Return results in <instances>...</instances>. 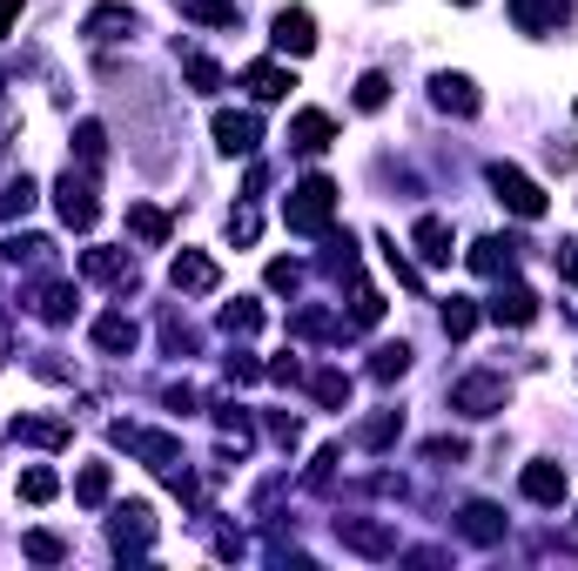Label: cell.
I'll return each mask as SVG.
<instances>
[{"label":"cell","instance_id":"d4e9b609","mask_svg":"<svg viewBox=\"0 0 578 571\" xmlns=\"http://www.w3.org/2000/svg\"><path fill=\"white\" fill-rule=\"evenodd\" d=\"M34 316H41V323H67V316H74V283L34 289Z\"/></svg>","mask_w":578,"mask_h":571},{"label":"cell","instance_id":"ba28073f","mask_svg":"<svg viewBox=\"0 0 578 571\" xmlns=\"http://www.w3.org/2000/svg\"><path fill=\"white\" fill-rule=\"evenodd\" d=\"M82 276H95L108 289H135V256L128 249H88L82 256Z\"/></svg>","mask_w":578,"mask_h":571},{"label":"cell","instance_id":"9a60e30c","mask_svg":"<svg viewBox=\"0 0 578 571\" xmlns=\"http://www.w3.org/2000/svg\"><path fill=\"white\" fill-rule=\"evenodd\" d=\"M8 437L14 444H48V450H61L67 444V424H61V417H14Z\"/></svg>","mask_w":578,"mask_h":571},{"label":"cell","instance_id":"4316f807","mask_svg":"<svg viewBox=\"0 0 578 571\" xmlns=\"http://www.w3.org/2000/svg\"><path fill=\"white\" fill-rule=\"evenodd\" d=\"M34 202H41V188H34L27 175H21V182H8V188H0V222H14V215H27Z\"/></svg>","mask_w":578,"mask_h":571},{"label":"cell","instance_id":"6da1fadb","mask_svg":"<svg viewBox=\"0 0 578 571\" xmlns=\"http://www.w3.org/2000/svg\"><path fill=\"white\" fill-rule=\"evenodd\" d=\"M283 222L296 228V236H330V222H336V182L330 175H310L283 202Z\"/></svg>","mask_w":578,"mask_h":571},{"label":"cell","instance_id":"8fae6325","mask_svg":"<svg viewBox=\"0 0 578 571\" xmlns=\"http://www.w3.org/2000/svg\"><path fill=\"white\" fill-rule=\"evenodd\" d=\"M512 21L525 34H552V27L571 21V0H512Z\"/></svg>","mask_w":578,"mask_h":571},{"label":"cell","instance_id":"5b68a950","mask_svg":"<svg viewBox=\"0 0 578 571\" xmlns=\"http://www.w3.org/2000/svg\"><path fill=\"white\" fill-rule=\"evenodd\" d=\"M336 538L357 558H397V531L377 524V518H336Z\"/></svg>","mask_w":578,"mask_h":571},{"label":"cell","instance_id":"7a4b0ae2","mask_svg":"<svg viewBox=\"0 0 578 571\" xmlns=\"http://www.w3.org/2000/svg\"><path fill=\"white\" fill-rule=\"evenodd\" d=\"M491 188H497V202H505L512 215H525V222H538V215H545V188H538L525 169H512V162H491Z\"/></svg>","mask_w":578,"mask_h":571},{"label":"cell","instance_id":"f546056e","mask_svg":"<svg viewBox=\"0 0 578 571\" xmlns=\"http://www.w3.org/2000/svg\"><path fill=\"white\" fill-rule=\"evenodd\" d=\"M54 491H61V477H54L48 464H34V471H21V498H27V505H48Z\"/></svg>","mask_w":578,"mask_h":571},{"label":"cell","instance_id":"484cf974","mask_svg":"<svg viewBox=\"0 0 578 571\" xmlns=\"http://www.w3.org/2000/svg\"><path fill=\"white\" fill-rule=\"evenodd\" d=\"M135 336H142V330H135L128 316H101V323H95V343H101L108 357H128V350H135Z\"/></svg>","mask_w":578,"mask_h":571},{"label":"cell","instance_id":"cb8c5ba5","mask_svg":"<svg viewBox=\"0 0 578 571\" xmlns=\"http://www.w3.org/2000/svg\"><path fill=\"white\" fill-rule=\"evenodd\" d=\"M128 236L148 243V249H162V243H169V215L148 209V202H135V209H128Z\"/></svg>","mask_w":578,"mask_h":571},{"label":"cell","instance_id":"60d3db41","mask_svg":"<svg viewBox=\"0 0 578 571\" xmlns=\"http://www.w3.org/2000/svg\"><path fill=\"white\" fill-rule=\"evenodd\" d=\"M256 376H262V363H256V357H243V350L229 357V384H256Z\"/></svg>","mask_w":578,"mask_h":571},{"label":"cell","instance_id":"f35d334b","mask_svg":"<svg viewBox=\"0 0 578 571\" xmlns=\"http://www.w3.org/2000/svg\"><path fill=\"white\" fill-rule=\"evenodd\" d=\"M383 262H391V276H397L404 289H423V276H417V270H410V262L397 256V243H383Z\"/></svg>","mask_w":578,"mask_h":571},{"label":"cell","instance_id":"7402d4cb","mask_svg":"<svg viewBox=\"0 0 578 571\" xmlns=\"http://www.w3.org/2000/svg\"><path fill=\"white\" fill-rule=\"evenodd\" d=\"M82 34H88V41H122V34H135V14L128 8H95L82 21Z\"/></svg>","mask_w":578,"mask_h":571},{"label":"cell","instance_id":"44dd1931","mask_svg":"<svg viewBox=\"0 0 578 571\" xmlns=\"http://www.w3.org/2000/svg\"><path fill=\"white\" fill-rule=\"evenodd\" d=\"M175 14L182 21H202V27H236V0H175Z\"/></svg>","mask_w":578,"mask_h":571},{"label":"cell","instance_id":"d6986e66","mask_svg":"<svg viewBox=\"0 0 578 571\" xmlns=\"http://www.w3.org/2000/svg\"><path fill=\"white\" fill-rule=\"evenodd\" d=\"M525 498L531 505H558L565 498V464H525Z\"/></svg>","mask_w":578,"mask_h":571},{"label":"cell","instance_id":"74e56055","mask_svg":"<svg viewBox=\"0 0 578 571\" xmlns=\"http://www.w3.org/2000/svg\"><path fill=\"white\" fill-rule=\"evenodd\" d=\"M188 82H196L202 95H216V88H222V67H216L209 54H188Z\"/></svg>","mask_w":578,"mask_h":571},{"label":"cell","instance_id":"ac0fdd59","mask_svg":"<svg viewBox=\"0 0 578 571\" xmlns=\"http://www.w3.org/2000/svg\"><path fill=\"white\" fill-rule=\"evenodd\" d=\"M148 531H156V511H148V505H122V511H114V545H122V551H128V545L142 551Z\"/></svg>","mask_w":578,"mask_h":571},{"label":"cell","instance_id":"603a6c76","mask_svg":"<svg viewBox=\"0 0 578 571\" xmlns=\"http://www.w3.org/2000/svg\"><path fill=\"white\" fill-rule=\"evenodd\" d=\"M457 531H465L471 545H497L505 538V518H497V505H465V524Z\"/></svg>","mask_w":578,"mask_h":571},{"label":"cell","instance_id":"f6af8a7d","mask_svg":"<svg viewBox=\"0 0 578 571\" xmlns=\"http://www.w3.org/2000/svg\"><path fill=\"white\" fill-rule=\"evenodd\" d=\"M21 8H27V0H0V41H8V27L21 21Z\"/></svg>","mask_w":578,"mask_h":571},{"label":"cell","instance_id":"7c38bea8","mask_svg":"<svg viewBox=\"0 0 578 571\" xmlns=\"http://www.w3.org/2000/svg\"><path fill=\"white\" fill-rule=\"evenodd\" d=\"M290 141L303 148V156H323V148L336 141V122H330V114H323V108H303V114H296V122H290Z\"/></svg>","mask_w":578,"mask_h":571},{"label":"cell","instance_id":"2e32d148","mask_svg":"<svg viewBox=\"0 0 578 571\" xmlns=\"http://www.w3.org/2000/svg\"><path fill=\"white\" fill-rule=\"evenodd\" d=\"M431 101H438L444 114H478V88L465 82V74H438V82H431Z\"/></svg>","mask_w":578,"mask_h":571},{"label":"cell","instance_id":"30bf717a","mask_svg":"<svg viewBox=\"0 0 578 571\" xmlns=\"http://www.w3.org/2000/svg\"><path fill=\"white\" fill-rule=\"evenodd\" d=\"M531 316H538V296H531L525 283H505V289L491 296V323H497V330H525Z\"/></svg>","mask_w":578,"mask_h":571},{"label":"cell","instance_id":"d590c367","mask_svg":"<svg viewBox=\"0 0 578 571\" xmlns=\"http://www.w3.org/2000/svg\"><path fill=\"white\" fill-rule=\"evenodd\" d=\"M74 148H82V162H88V169H101V156H108L101 122H82V128H74Z\"/></svg>","mask_w":578,"mask_h":571},{"label":"cell","instance_id":"ee69618b","mask_svg":"<svg viewBox=\"0 0 578 571\" xmlns=\"http://www.w3.org/2000/svg\"><path fill=\"white\" fill-rule=\"evenodd\" d=\"M269 437H276L283 450H296V437H303V431H296V417H269Z\"/></svg>","mask_w":578,"mask_h":571},{"label":"cell","instance_id":"4fadbf2b","mask_svg":"<svg viewBox=\"0 0 578 571\" xmlns=\"http://www.w3.org/2000/svg\"><path fill=\"white\" fill-rule=\"evenodd\" d=\"M276 48H283V54H310V48H317L310 8H283V14H276Z\"/></svg>","mask_w":578,"mask_h":571},{"label":"cell","instance_id":"5bb4252c","mask_svg":"<svg viewBox=\"0 0 578 571\" xmlns=\"http://www.w3.org/2000/svg\"><path fill=\"white\" fill-rule=\"evenodd\" d=\"M243 88H249L256 101H283V95L296 88V74H290V67H276V61H256V67L243 74Z\"/></svg>","mask_w":578,"mask_h":571},{"label":"cell","instance_id":"ffe728a7","mask_svg":"<svg viewBox=\"0 0 578 571\" xmlns=\"http://www.w3.org/2000/svg\"><path fill=\"white\" fill-rule=\"evenodd\" d=\"M512 262H518V243H497V236L471 243V270L478 276H512Z\"/></svg>","mask_w":578,"mask_h":571},{"label":"cell","instance_id":"9c48e42d","mask_svg":"<svg viewBox=\"0 0 578 571\" xmlns=\"http://www.w3.org/2000/svg\"><path fill=\"white\" fill-rule=\"evenodd\" d=\"M169 276H175V289H182V296H216V283H222V270H216L202 249H182Z\"/></svg>","mask_w":578,"mask_h":571},{"label":"cell","instance_id":"277c9868","mask_svg":"<svg viewBox=\"0 0 578 571\" xmlns=\"http://www.w3.org/2000/svg\"><path fill=\"white\" fill-rule=\"evenodd\" d=\"M54 209H61V222H67V228H95V222H101V202H95V182L67 169V175L54 182Z\"/></svg>","mask_w":578,"mask_h":571},{"label":"cell","instance_id":"8d00e7d4","mask_svg":"<svg viewBox=\"0 0 578 571\" xmlns=\"http://www.w3.org/2000/svg\"><path fill=\"white\" fill-rule=\"evenodd\" d=\"M54 243L48 236H8V262H48Z\"/></svg>","mask_w":578,"mask_h":571},{"label":"cell","instance_id":"7dc6e473","mask_svg":"<svg viewBox=\"0 0 578 571\" xmlns=\"http://www.w3.org/2000/svg\"><path fill=\"white\" fill-rule=\"evenodd\" d=\"M457 8H471V0H457Z\"/></svg>","mask_w":578,"mask_h":571},{"label":"cell","instance_id":"e0dca14e","mask_svg":"<svg viewBox=\"0 0 578 571\" xmlns=\"http://www.w3.org/2000/svg\"><path fill=\"white\" fill-rule=\"evenodd\" d=\"M410 243H417L423 262H451V222H444V215H423V222L410 228Z\"/></svg>","mask_w":578,"mask_h":571},{"label":"cell","instance_id":"4dcf8cb0","mask_svg":"<svg viewBox=\"0 0 578 571\" xmlns=\"http://www.w3.org/2000/svg\"><path fill=\"white\" fill-rule=\"evenodd\" d=\"M471 330H478V302L451 296V302H444V336H471Z\"/></svg>","mask_w":578,"mask_h":571},{"label":"cell","instance_id":"b9f144b4","mask_svg":"<svg viewBox=\"0 0 578 571\" xmlns=\"http://www.w3.org/2000/svg\"><path fill=\"white\" fill-rule=\"evenodd\" d=\"M256 209H236V215H229V236H236V243H256Z\"/></svg>","mask_w":578,"mask_h":571},{"label":"cell","instance_id":"8992f818","mask_svg":"<svg viewBox=\"0 0 578 571\" xmlns=\"http://www.w3.org/2000/svg\"><path fill=\"white\" fill-rule=\"evenodd\" d=\"M505 404H512L505 376H465V384L451 390V410H465V417H497Z\"/></svg>","mask_w":578,"mask_h":571},{"label":"cell","instance_id":"bcb514c9","mask_svg":"<svg viewBox=\"0 0 578 571\" xmlns=\"http://www.w3.org/2000/svg\"><path fill=\"white\" fill-rule=\"evenodd\" d=\"M558 270H565V276L578 283V243H558Z\"/></svg>","mask_w":578,"mask_h":571},{"label":"cell","instance_id":"1f68e13d","mask_svg":"<svg viewBox=\"0 0 578 571\" xmlns=\"http://www.w3.org/2000/svg\"><path fill=\"white\" fill-rule=\"evenodd\" d=\"M222 330H229V336H256V330H262V310H256V302H229V310H222Z\"/></svg>","mask_w":578,"mask_h":571},{"label":"cell","instance_id":"3957f363","mask_svg":"<svg viewBox=\"0 0 578 571\" xmlns=\"http://www.w3.org/2000/svg\"><path fill=\"white\" fill-rule=\"evenodd\" d=\"M122 450H135V457H148V471H162V477H175V464H182V444L175 437H162V431H142V424H114L108 431Z\"/></svg>","mask_w":578,"mask_h":571},{"label":"cell","instance_id":"7bdbcfd3","mask_svg":"<svg viewBox=\"0 0 578 571\" xmlns=\"http://www.w3.org/2000/svg\"><path fill=\"white\" fill-rule=\"evenodd\" d=\"M296 283H303L296 262H269V289H296Z\"/></svg>","mask_w":578,"mask_h":571},{"label":"cell","instance_id":"836d02e7","mask_svg":"<svg viewBox=\"0 0 578 571\" xmlns=\"http://www.w3.org/2000/svg\"><path fill=\"white\" fill-rule=\"evenodd\" d=\"M383 101H391V74H377V67H370L364 82H357V108H364V114H377Z\"/></svg>","mask_w":578,"mask_h":571},{"label":"cell","instance_id":"ab89813d","mask_svg":"<svg viewBox=\"0 0 578 571\" xmlns=\"http://www.w3.org/2000/svg\"><path fill=\"white\" fill-rule=\"evenodd\" d=\"M391 437H397V417H370V424H364V444H370V450H383Z\"/></svg>","mask_w":578,"mask_h":571},{"label":"cell","instance_id":"52a82bcc","mask_svg":"<svg viewBox=\"0 0 578 571\" xmlns=\"http://www.w3.org/2000/svg\"><path fill=\"white\" fill-rule=\"evenodd\" d=\"M256 141H262L256 114H236V108L216 114V148H222V156H256Z\"/></svg>","mask_w":578,"mask_h":571},{"label":"cell","instance_id":"f1b7e54d","mask_svg":"<svg viewBox=\"0 0 578 571\" xmlns=\"http://www.w3.org/2000/svg\"><path fill=\"white\" fill-rule=\"evenodd\" d=\"M310 390H317V404L343 410V404H351V376H343V370H317V376H310Z\"/></svg>","mask_w":578,"mask_h":571},{"label":"cell","instance_id":"83f0119b","mask_svg":"<svg viewBox=\"0 0 578 571\" xmlns=\"http://www.w3.org/2000/svg\"><path fill=\"white\" fill-rule=\"evenodd\" d=\"M404 370H410V350H404V343H383V350L370 357V376H377V384H397Z\"/></svg>","mask_w":578,"mask_h":571},{"label":"cell","instance_id":"e575fe53","mask_svg":"<svg viewBox=\"0 0 578 571\" xmlns=\"http://www.w3.org/2000/svg\"><path fill=\"white\" fill-rule=\"evenodd\" d=\"M74 498H82V505H108V464H88L82 477H74Z\"/></svg>","mask_w":578,"mask_h":571},{"label":"cell","instance_id":"d6a6232c","mask_svg":"<svg viewBox=\"0 0 578 571\" xmlns=\"http://www.w3.org/2000/svg\"><path fill=\"white\" fill-rule=\"evenodd\" d=\"M21 551H27L34 564H54V558H67V545L54 538V531H27V538H21Z\"/></svg>","mask_w":578,"mask_h":571}]
</instances>
